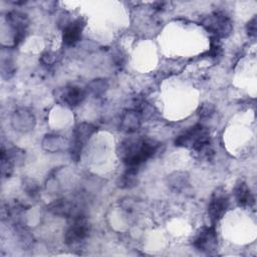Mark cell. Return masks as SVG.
I'll return each instance as SVG.
<instances>
[{
  "label": "cell",
  "instance_id": "cell-1",
  "mask_svg": "<svg viewBox=\"0 0 257 257\" xmlns=\"http://www.w3.org/2000/svg\"><path fill=\"white\" fill-rule=\"evenodd\" d=\"M160 144L146 138H131L123 141L118 147V156L127 168L138 169L158 151Z\"/></svg>",
  "mask_w": 257,
  "mask_h": 257
},
{
  "label": "cell",
  "instance_id": "cell-2",
  "mask_svg": "<svg viewBox=\"0 0 257 257\" xmlns=\"http://www.w3.org/2000/svg\"><path fill=\"white\" fill-rule=\"evenodd\" d=\"M177 147L191 149L200 160L210 161L214 157V150L211 146L209 131L201 123H197L179 137L175 141Z\"/></svg>",
  "mask_w": 257,
  "mask_h": 257
},
{
  "label": "cell",
  "instance_id": "cell-3",
  "mask_svg": "<svg viewBox=\"0 0 257 257\" xmlns=\"http://www.w3.org/2000/svg\"><path fill=\"white\" fill-rule=\"evenodd\" d=\"M202 25L212 34V37L219 39L228 37L233 30L230 18L223 11H216L208 15L203 19Z\"/></svg>",
  "mask_w": 257,
  "mask_h": 257
},
{
  "label": "cell",
  "instance_id": "cell-4",
  "mask_svg": "<svg viewBox=\"0 0 257 257\" xmlns=\"http://www.w3.org/2000/svg\"><path fill=\"white\" fill-rule=\"evenodd\" d=\"M97 127L89 122H81L76 125L73 132L72 142L70 144V156L74 162H78L81 151L91 136L96 132Z\"/></svg>",
  "mask_w": 257,
  "mask_h": 257
},
{
  "label": "cell",
  "instance_id": "cell-5",
  "mask_svg": "<svg viewBox=\"0 0 257 257\" xmlns=\"http://www.w3.org/2000/svg\"><path fill=\"white\" fill-rule=\"evenodd\" d=\"M71 224L66 230L64 236L65 243L69 246L76 245L82 242L87 237L89 232L88 222L82 214L77 213L76 215L71 217Z\"/></svg>",
  "mask_w": 257,
  "mask_h": 257
},
{
  "label": "cell",
  "instance_id": "cell-6",
  "mask_svg": "<svg viewBox=\"0 0 257 257\" xmlns=\"http://www.w3.org/2000/svg\"><path fill=\"white\" fill-rule=\"evenodd\" d=\"M194 247L200 252L212 254L218 246V236L214 225L203 227L196 235L193 241Z\"/></svg>",
  "mask_w": 257,
  "mask_h": 257
},
{
  "label": "cell",
  "instance_id": "cell-7",
  "mask_svg": "<svg viewBox=\"0 0 257 257\" xmlns=\"http://www.w3.org/2000/svg\"><path fill=\"white\" fill-rule=\"evenodd\" d=\"M228 207H229V198L226 195V192L221 189L216 190L212 195V198L208 207V214H209L212 225L215 226V224L222 219Z\"/></svg>",
  "mask_w": 257,
  "mask_h": 257
},
{
  "label": "cell",
  "instance_id": "cell-8",
  "mask_svg": "<svg viewBox=\"0 0 257 257\" xmlns=\"http://www.w3.org/2000/svg\"><path fill=\"white\" fill-rule=\"evenodd\" d=\"M6 21L13 32V45H18L26 35L28 26V17L25 13L11 11L6 15Z\"/></svg>",
  "mask_w": 257,
  "mask_h": 257
},
{
  "label": "cell",
  "instance_id": "cell-9",
  "mask_svg": "<svg viewBox=\"0 0 257 257\" xmlns=\"http://www.w3.org/2000/svg\"><path fill=\"white\" fill-rule=\"evenodd\" d=\"M35 116L34 114L26 109L20 108L14 111L11 117L12 127L19 133H28L35 126Z\"/></svg>",
  "mask_w": 257,
  "mask_h": 257
},
{
  "label": "cell",
  "instance_id": "cell-10",
  "mask_svg": "<svg viewBox=\"0 0 257 257\" xmlns=\"http://www.w3.org/2000/svg\"><path fill=\"white\" fill-rule=\"evenodd\" d=\"M84 27V22L81 19H77L67 24L63 29L62 40L67 46H74L81 38V33Z\"/></svg>",
  "mask_w": 257,
  "mask_h": 257
},
{
  "label": "cell",
  "instance_id": "cell-11",
  "mask_svg": "<svg viewBox=\"0 0 257 257\" xmlns=\"http://www.w3.org/2000/svg\"><path fill=\"white\" fill-rule=\"evenodd\" d=\"M142 123V115L136 109L125 110L120 118L119 127L122 132L126 134L136 133Z\"/></svg>",
  "mask_w": 257,
  "mask_h": 257
},
{
  "label": "cell",
  "instance_id": "cell-12",
  "mask_svg": "<svg viewBox=\"0 0 257 257\" xmlns=\"http://www.w3.org/2000/svg\"><path fill=\"white\" fill-rule=\"evenodd\" d=\"M234 196L237 204L243 208H251L255 203V198L250 188L243 181H239L234 188Z\"/></svg>",
  "mask_w": 257,
  "mask_h": 257
},
{
  "label": "cell",
  "instance_id": "cell-13",
  "mask_svg": "<svg viewBox=\"0 0 257 257\" xmlns=\"http://www.w3.org/2000/svg\"><path fill=\"white\" fill-rule=\"evenodd\" d=\"M85 98V90L76 85L67 86L62 94L64 103L70 107L79 105Z\"/></svg>",
  "mask_w": 257,
  "mask_h": 257
},
{
  "label": "cell",
  "instance_id": "cell-14",
  "mask_svg": "<svg viewBox=\"0 0 257 257\" xmlns=\"http://www.w3.org/2000/svg\"><path fill=\"white\" fill-rule=\"evenodd\" d=\"M48 210L53 214L61 217L71 218L72 216L77 214L76 212H74V205L66 199H60L53 202L48 206Z\"/></svg>",
  "mask_w": 257,
  "mask_h": 257
},
{
  "label": "cell",
  "instance_id": "cell-15",
  "mask_svg": "<svg viewBox=\"0 0 257 257\" xmlns=\"http://www.w3.org/2000/svg\"><path fill=\"white\" fill-rule=\"evenodd\" d=\"M41 147L45 152L57 153L63 147V139L58 135H46L41 142Z\"/></svg>",
  "mask_w": 257,
  "mask_h": 257
},
{
  "label": "cell",
  "instance_id": "cell-16",
  "mask_svg": "<svg viewBox=\"0 0 257 257\" xmlns=\"http://www.w3.org/2000/svg\"><path fill=\"white\" fill-rule=\"evenodd\" d=\"M108 88V83L106 79L103 78H97L93 79L88 85H87V90L91 95L94 97H101L107 90Z\"/></svg>",
  "mask_w": 257,
  "mask_h": 257
},
{
  "label": "cell",
  "instance_id": "cell-17",
  "mask_svg": "<svg viewBox=\"0 0 257 257\" xmlns=\"http://www.w3.org/2000/svg\"><path fill=\"white\" fill-rule=\"evenodd\" d=\"M137 176L138 169L136 168H127L124 174L120 177L119 187L120 188H132L137 185Z\"/></svg>",
  "mask_w": 257,
  "mask_h": 257
},
{
  "label": "cell",
  "instance_id": "cell-18",
  "mask_svg": "<svg viewBox=\"0 0 257 257\" xmlns=\"http://www.w3.org/2000/svg\"><path fill=\"white\" fill-rule=\"evenodd\" d=\"M188 184V176L185 173H174L169 178V185L176 191L182 190Z\"/></svg>",
  "mask_w": 257,
  "mask_h": 257
},
{
  "label": "cell",
  "instance_id": "cell-19",
  "mask_svg": "<svg viewBox=\"0 0 257 257\" xmlns=\"http://www.w3.org/2000/svg\"><path fill=\"white\" fill-rule=\"evenodd\" d=\"M213 111H214V107H213V105L212 104H208V103H206V104H204L201 108H200V112H199V114H200V116L201 117H209V116H211L212 114H213Z\"/></svg>",
  "mask_w": 257,
  "mask_h": 257
},
{
  "label": "cell",
  "instance_id": "cell-20",
  "mask_svg": "<svg viewBox=\"0 0 257 257\" xmlns=\"http://www.w3.org/2000/svg\"><path fill=\"white\" fill-rule=\"evenodd\" d=\"M256 17H253L248 23H247V26H246V31H247V34L250 36V37H255L256 36Z\"/></svg>",
  "mask_w": 257,
  "mask_h": 257
},
{
  "label": "cell",
  "instance_id": "cell-21",
  "mask_svg": "<svg viewBox=\"0 0 257 257\" xmlns=\"http://www.w3.org/2000/svg\"><path fill=\"white\" fill-rule=\"evenodd\" d=\"M56 59V56L54 53L52 52H45L41 55V62H43L44 64H52Z\"/></svg>",
  "mask_w": 257,
  "mask_h": 257
},
{
  "label": "cell",
  "instance_id": "cell-22",
  "mask_svg": "<svg viewBox=\"0 0 257 257\" xmlns=\"http://www.w3.org/2000/svg\"><path fill=\"white\" fill-rule=\"evenodd\" d=\"M25 191L27 192V194L29 196L34 197V196H36L38 194V187L33 182H29L28 184L25 185Z\"/></svg>",
  "mask_w": 257,
  "mask_h": 257
}]
</instances>
